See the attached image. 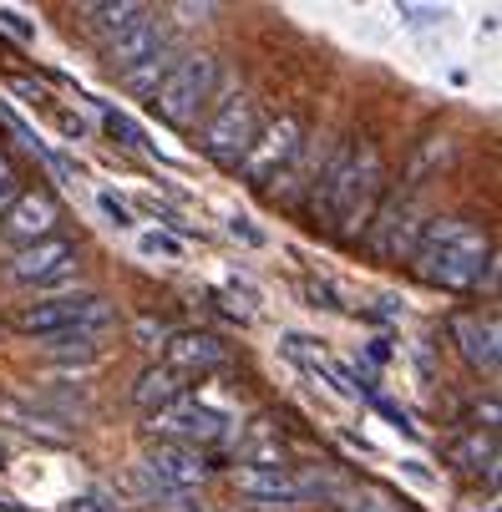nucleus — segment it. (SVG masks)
<instances>
[{
  "label": "nucleus",
  "instance_id": "1",
  "mask_svg": "<svg viewBox=\"0 0 502 512\" xmlns=\"http://www.w3.org/2000/svg\"><path fill=\"white\" fill-rule=\"evenodd\" d=\"M386 198V158L381 148L366 142H350V148H335L325 173L315 178V193L305 198V208L315 213V224H325L335 239H361L376 203Z\"/></svg>",
  "mask_w": 502,
  "mask_h": 512
},
{
  "label": "nucleus",
  "instance_id": "2",
  "mask_svg": "<svg viewBox=\"0 0 502 512\" xmlns=\"http://www.w3.org/2000/svg\"><path fill=\"white\" fill-rule=\"evenodd\" d=\"M416 279L447 295H467V289H492L497 284V254L482 224L472 218H432L416 239L411 254Z\"/></svg>",
  "mask_w": 502,
  "mask_h": 512
},
{
  "label": "nucleus",
  "instance_id": "3",
  "mask_svg": "<svg viewBox=\"0 0 502 512\" xmlns=\"http://www.w3.org/2000/svg\"><path fill=\"white\" fill-rule=\"evenodd\" d=\"M219 56L213 51H188L173 61V71L163 77V87L153 92V112L168 127H198V117H208V107L219 102Z\"/></svg>",
  "mask_w": 502,
  "mask_h": 512
},
{
  "label": "nucleus",
  "instance_id": "4",
  "mask_svg": "<svg viewBox=\"0 0 502 512\" xmlns=\"http://www.w3.org/2000/svg\"><path fill=\"white\" fill-rule=\"evenodd\" d=\"M345 487V477H335L330 467H279V472H234V492L249 507H269V512H300V507H320Z\"/></svg>",
  "mask_w": 502,
  "mask_h": 512
},
{
  "label": "nucleus",
  "instance_id": "5",
  "mask_svg": "<svg viewBox=\"0 0 502 512\" xmlns=\"http://www.w3.org/2000/svg\"><path fill=\"white\" fill-rule=\"evenodd\" d=\"M112 305L92 289L82 295H46V300H31L11 315V330L31 335V340H66V335H102L112 330Z\"/></svg>",
  "mask_w": 502,
  "mask_h": 512
},
{
  "label": "nucleus",
  "instance_id": "6",
  "mask_svg": "<svg viewBox=\"0 0 502 512\" xmlns=\"http://www.w3.org/2000/svg\"><path fill=\"white\" fill-rule=\"evenodd\" d=\"M259 137V112L244 92H229L208 107L203 127H198V142H203V153L219 163V168H239L244 153H249V142Z\"/></svg>",
  "mask_w": 502,
  "mask_h": 512
},
{
  "label": "nucleus",
  "instance_id": "7",
  "mask_svg": "<svg viewBox=\"0 0 502 512\" xmlns=\"http://www.w3.org/2000/svg\"><path fill=\"white\" fill-rule=\"evenodd\" d=\"M305 122L290 117V112H279L274 122H259V137L249 142V153L239 163V173L254 183V188H274V178L290 173V163L305 153Z\"/></svg>",
  "mask_w": 502,
  "mask_h": 512
},
{
  "label": "nucleus",
  "instance_id": "8",
  "mask_svg": "<svg viewBox=\"0 0 502 512\" xmlns=\"http://www.w3.org/2000/svg\"><path fill=\"white\" fill-rule=\"evenodd\" d=\"M421 208H416V193L411 188H401V193H391V198H381L376 203V213H371V224H366V249L376 254V259H386V264H411V254H416V239H421Z\"/></svg>",
  "mask_w": 502,
  "mask_h": 512
},
{
  "label": "nucleus",
  "instance_id": "9",
  "mask_svg": "<svg viewBox=\"0 0 502 512\" xmlns=\"http://www.w3.org/2000/svg\"><path fill=\"white\" fill-rule=\"evenodd\" d=\"M148 431H153V436H163V442H173V447H198V452H208V447L229 442L234 421H229L224 411L203 406V401H173V406L153 411Z\"/></svg>",
  "mask_w": 502,
  "mask_h": 512
},
{
  "label": "nucleus",
  "instance_id": "10",
  "mask_svg": "<svg viewBox=\"0 0 502 512\" xmlns=\"http://www.w3.org/2000/svg\"><path fill=\"white\" fill-rule=\"evenodd\" d=\"M71 274H77V239H66V234L21 244V249L6 259V279H11V284H26V289L61 284V279H71Z\"/></svg>",
  "mask_w": 502,
  "mask_h": 512
},
{
  "label": "nucleus",
  "instance_id": "11",
  "mask_svg": "<svg viewBox=\"0 0 502 512\" xmlns=\"http://www.w3.org/2000/svg\"><path fill=\"white\" fill-rule=\"evenodd\" d=\"M213 462L208 452H198V447H173V442H158L153 447V457H148V472L168 487V492H188V487H203L208 477H213Z\"/></svg>",
  "mask_w": 502,
  "mask_h": 512
},
{
  "label": "nucleus",
  "instance_id": "12",
  "mask_svg": "<svg viewBox=\"0 0 502 512\" xmlns=\"http://www.w3.org/2000/svg\"><path fill=\"white\" fill-rule=\"evenodd\" d=\"M56 224H61V203L51 193H16L6 218H0V234L21 239V244H36V239H51Z\"/></svg>",
  "mask_w": 502,
  "mask_h": 512
},
{
  "label": "nucleus",
  "instance_id": "13",
  "mask_svg": "<svg viewBox=\"0 0 502 512\" xmlns=\"http://www.w3.org/2000/svg\"><path fill=\"white\" fill-rule=\"evenodd\" d=\"M452 340L462 350V360L477 376H497L502 365V345H497V315H457L452 320Z\"/></svg>",
  "mask_w": 502,
  "mask_h": 512
},
{
  "label": "nucleus",
  "instance_id": "14",
  "mask_svg": "<svg viewBox=\"0 0 502 512\" xmlns=\"http://www.w3.org/2000/svg\"><path fill=\"white\" fill-rule=\"evenodd\" d=\"M168 51V31L148 16V21H137V26H127V31H117L112 41H102V56H107V66L117 71H132V66H142V61H153V56H163Z\"/></svg>",
  "mask_w": 502,
  "mask_h": 512
},
{
  "label": "nucleus",
  "instance_id": "15",
  "mask_svg": "<svg viewBox=\"0 0 502 512\" xmlns=\"http://www.w3.org/2000/svg\"><path fill=\"white\" fill-rule=\"evenodd\" d=\"M168 365L183 371L188 381L208 376V371H224V365H229V345L219 335H208V330H183V335L168 340Z\"/></svg>",
  "mask_w": 502,
  "mask_h": 512
},
{
  "label": "nucleus",
  "instance_id": "16",
  "mask_svg": "<svg viewBox=\"0 0 502 512\" xmlns=\"http://www.w3.org/2000/svg\"><path fill=\"white\" fill-rule=\"evenodd\" d=\"M284 350H290V355L305 365V371H315L320 381H330V391H340V396H350V401H361V396H366V386L355 381L350 365L335 360V355H330L325 345H315L310 335H284Z\"/></svg>",
  "mask_w": 502,
  "mask_h": 512
},
{
  "label": "nucleus",
  "instance_id": "17",
  "mask_svg": "<svg viewBox=\"0 0 502 512\" xmlns=\"http://www.w3.org/2000/svg\"><path fill=\"white\" fill-rule=\"evenodd\" d=\"M234 457H239V472H279V467H295L290 442H284L279 426H269V421H254V426L239 436Z\"/></svg>",
  "mask_w": 502,
  "mask_h": 512
},
{
  "label": "nucleus",
  "instance_id": "18",
  "mask_svg": "<svg viewBox=\"0 0 502 512\" xmlns=\"http://www.w3.org/2000/svg\"><path fill=\"white\" fill-rule=\"evenodd\" d=\"M447 462H452L457 472H467V477L497 487V431H482V426L462 431L457 442L447 447Z\"/></svg>",
  "mask_w": 502,
  "mask_h": 512
},
{
  "label": "nucleus",
  "instance_id": "19",
  "mask_svg": "<svg viewBox=\"0 0 502 512\" xmlns=\"http://www.w3.org/2000/svg\"><path fill=\"white\" fill-rule=\"evenodd\" d=\"M188 376L183 371H173L168 360H158V365H148V371H142V381L132 386V401L142 406V411H163V406H173V401H188Z\"/></svg>",
  "mask_w": 502,
  "mask_h": 512
},
{
  "label": "nucleus",
  "instance_id": "20",
  "mask_svg": "<svg viewBox=\"0 0 502 512\" xmlns=\"http://www.w3.org/2000/svg\"><path fill=\"white\" fill-rule=\"evenodd\" d=\"M153 11L142 6V0H102V6H82V21H87V31L97 36V41H112L117 31H127V26H137V21H148Z\"/></svg>",
  "mask_w": 502,
  "mask_h": 512
},
{
  "label": "nucleus",
  "instance_id": "21",
  "mask_svg": "<svg viewBox=\"0 0 502 512\" xmlns=\"http://www.w3.org/2000/svg\"><path fill=\"white\" fill-rule=\"evenodd\" d=\"M452 153H457V148H452V137H442V132L421 137V148H416V153H411V163H406V183H401V188H411V193H416L421 183H432V178L452 163Z\"/></svg>",
  "mask_w": 502,
  "mask_h": 512
},
{
  "label": "nucleus",
  "instance_id": "22",
  "mask_svg": "<svg viewBox=\"0 0 502 512\" xmlns=\"http://www.w3.org/2000/svg\"><path fill=\"white\" fill-rule=\"evenodd\" d=\"M325 507L330 512H416V507H406V497H391L381 487H340Z\"/></svg>",
  "mask_w": 502,
  "mask_h": 512
},
{
  "label": "nucleus",
  "instance_id": "23",
  "mask_svg": "<svg viewBox=\"0 0 502 512\" xmlns=\"http://www.w3.org/2000/svg\"><path fill=\"white\" fill-rule=\"evenodd\" d=\"M173 51H163V56H153V61H142V66H132V71H122V87H132V92H142V97H153L158 87H163V77L173 71Z\"/></svg>",
  "mask_w": 502,
  "mask_h": 512
},
{
  "label": "nucleus",
  "instance_id": "24",
  "mask_svg": "<svg viewBox=\"0 0 502 512\" xmlns=\"http://www.w3.org/2000/svg\"><path fill=\"white\" fill-rule=\"evenodd\" d=\"M142 254H153V259H163V264H178L183 259V239H173V234H142Z\"/></svg>",
  "mask_w": 502,
  "mask_h": 512
},
{
  "label": "nucleus",
  "instance_id": "25",
  "mask_svg": "<svg viewBox=\"0 0 502 512\" xmlns=\"http://www.w3.org/2000/svg\"><path fill=\"white\" fill-rule=\"evenodd\" d=\"M97 208L107 213V224H117V229H132V224H137V218H132V203H127V198H117L112 188H102V193H97Z\"/></svg>",
  "mask_w": 502,
  "mask_h": 512
},
{
  "label": "nucleus",
  "instance_id": "26",
  "mask_svg": "<svg viewBox=\"0 0 502 512\" xmlns=\"http://www.w3.org/2000/svg\"><path fill=\"white\" fill-rule=\"evenodd\" d=\"M102 122H107V132L122 142V148H142V127L127 112H102Z\"/></svg>",
  "mask_w": 502,
  "mask_h": 512
},
{
  "label": "nucleus",
  "instance_id": "27",
  "mask_svg": "<svg viewBox=\"0 0 502 512\" xmlns=\"http://www.w3.org/2000/svg\"><path fill=\"white\" fill-rule=\"evenodd\" d=\"M366 396H371V406H376L381 416H391V426H396V431H406V436H416V421H411V416H406L401 406H391V401H386L381 391H366Z\"/></svg>",
  "mask_w": 502,
  "mask_h": 512
},
{
  "label": "nucleus",
  "instance_id": "28",
  "mask_svg": "<svg viewBox=\"0 0 502 512\" xmlns=\"http://www.w3.org/2000/svg\"><path fill=\"white\" fill-rule=\"evenodd\" d=\"M0 26H6L16 41H36V26H31V21H26L16 6H0Z\"/></svg>",
  "mask_w": 502,
  "mask_h": 512
},
{
  "label": "nucleus",
  "instance_id": "29",
  "mask_svg": "<svg viewBox=\"0 0 502 512\" xmlns=\"http://www.w3.org/2000/svg\"><path fill=\"white\" fill-rule=\"evenodd\" d=\"M11 87H16L31 107H51V97H46V87H41V82H31V77H11Z\"/></svg>",
  "mask_w": 502,
  "mask_h": 512
},
{
  "label": "nucleus",
  "instance_id": "30",
  "mask_svg": "<svg viewBox=\"0 0 502 512\" xmlns=\"http://www.w3.org/2000/svg\"><path fill=\"white\" fill-rule=\"evenodd\" d=\"M229 234H234V239H244V244H264V234H259L254 224H244V218H229Z\"/></svg>",
  "mask_w": 502,
  "mask_h": 512
},
{
  "label": "nucleus",
  "instance_id": "31",
  "mask_svg": "<svg viewBox=\"0 0 502 512\" xmlns=\"http://www.w3.org/2000/svg\"><path fill=\"white\" fill-rule=\"evenodd\" d=\"M56 127H61L66 137H87V122H82V117H71V112H56Z\"/></svg>",
  "mask_w": 502,
  "mask_h": 512
},
{
  "label": "nucleus",
  "instance_id": "32",
  "mask_svg": "<svg viewBox=\"0 0 502 512\" xmlns=\"http://www.w3.org/2000/svg\"><path fill=\"white\" fill-rule=\"evenodd\" d=\"M61 512H112V507H102L97 497H71V502H66Z\"/></svg>",
  "mask_w": 502,
  "mask_h": 512
},
{
  "label": "nucleus",
  "instance_id": "33",
  "mask_svg": "<svg viewBox=\"0 0 502 512\" xmlns=\"http://www.w3.org/2000/svg\"><path fill=\"white\" fill-rule=\"evenodd\" d=\"M6 188H16V168H11L6 153H0V193H6Z\"/></svg>",
  "mask_w": 502,
  "mask_h": 512
},
{
  "label": "nucleus",
  "instance_id": "34",
  "mask_svg": "<svg viewBox=\"0 0 502 512\" xmlns=\"http://www.w3.org/2000/svg\"><path fill=\"white\" fill-rule=\"evenodd\" d=\"M11 198H16V188H6V193H0V218H6V208H11Z\"/></svg>",
  "mask_w": 502,
  "mask_h": 512
},
{
  "label": "nucleus",
  "instance_id": "35",
  "mask_svg": "<svg viewBox=\"0 0 502 512\" xmlns=\"http://www.w3.org/2000/svg\"><path fill=\"white\" fill-rule=\"evenodd\" d=\"M0 467H6V447H0Z\"/></svg>",
  "mask_w": 502,
  "mask_h": 512
},
{
  "label": "nucleus",
  "instance_id": "36",
  "mask_svg": "<svg viewBox=\"0 0 502 512\" xmlns=\"http://www.w3.org/2000/svg\"><path fill=\"white\" fill-rule=\"evenodd\" d=\"M0 330H6V320H0Z\"/></svg>",
  "mask_w": 502,
  "mask_h": 512
}]
</instances>
